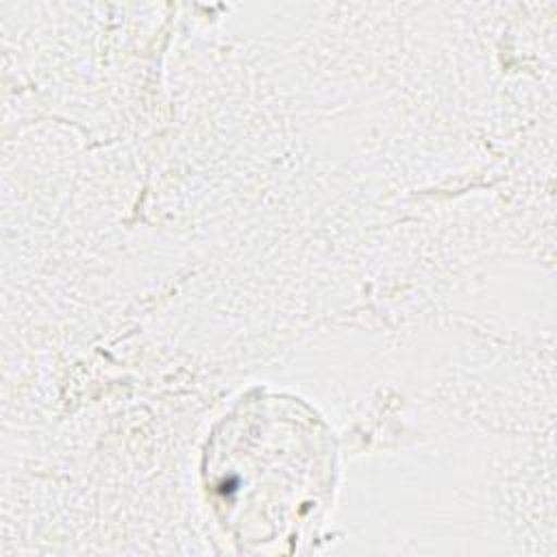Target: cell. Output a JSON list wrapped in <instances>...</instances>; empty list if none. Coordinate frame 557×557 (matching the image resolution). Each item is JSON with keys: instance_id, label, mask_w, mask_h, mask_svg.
Returning a JSON list of instances; mask_svg holds the SVG:
<instances>
[{"instance_id": "1", "label": "cell", "mask_w": 557, "mask_h": 557, "mask_svg": "<svg viewBox=\"0 0 557 557\" xmlns=\"http://www.w3.org/2000/svg\"><path fill=\"white\" fill-rule=\"evenodd\" d=\"M200 472L242 553H294L333 500V431L305 400L255 389L209 433Z\"/></svg>"}]
</instances>
